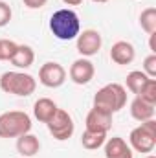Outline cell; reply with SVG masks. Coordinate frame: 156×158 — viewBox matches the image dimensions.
Returning a JSON list of instances; mask_svg holds the SVG:
<instances>
[{"instance_id": "cell-24", "label": "cell", "mask_w": 156, "mask_h": 158, "mask_svg": "<svg viewBox=\"0 0 156 158\" xmlns=\"http://www.w3.org/2000/svg\"><path fill=\"white\" fill-rule=\"evenodd\" d=\"M22 2H24V6L30 7V9H40L42 6H46L48 0H22Z\"/></svg>"}, {"instance_id": "cell-22", "label": "cell", "mask_w": 156, "mask_h": 158, "mask_svg": "<svg viewBox=\"0 0 156 158\" xmlns=\"http://www.w3.org/2000/svg\"><path fill=\"white\" fill-rule=\"evenodd\" d=\"M11 17H13L11 6H9L7 2L0 0V28L7 26V24H9V20H11Z\"/></svg>"}, {"instance_id": "cell-14", "label": "cell", "mask_w": 156, "mask_h": 158, "mask_svg": "<svg viewBox=\"0 0 156 158\" xmlns=\"http://www.w3.org/2000/svg\"><path fill=\"white\" fill-rule=\"evenodd\" d=\"M154 107L156 105H151L147 101H143L140 96H136L130 103V116L136 119V121H147V119H154Z\"/></svg>"}, {"instance_id": "cell-21", "label": "cell", "mask_w": 156, "mask_h": 158, "mask_svg": "<svg viewBox=\"0 0 156 158\" xmlns=\"http://www.w3.org/2000/svg\"><path fill=\"white\" fill-rule=\"evenodd\" d=\"M138 96H140L143 101H147V103H151V105H156V79H153V77L149 79Z\"/></svg>"}, {"instance_id": "cell-8", "label": "cell", "mask_w": 156, "mask_h": 158, "mask_svg": "<svg viewBox=\"0 0 156 158\" xmlns=\"http://www.w3.org/2000/svg\"><path fill=\"white\" fill-rule=\"evenodd\" d=\"M112 112L105 110V109H99V107H92L90 112L86 114L84 119V125H86V131H92V132H109L110 127H112Z\"/></svg>"}, {"instance_id": "cell-23", "label": "cell", "mask_w": 156, "mask_h": 158, "mask_svg": "<svg viewBox=\"0 0 156 158\" xmlns=\"http://www.w3.org/2000/svg\"><path fill=\"white\" fill-rule=\"evenodd\" d=\"M142 72H145L149 77H156V53H151V55H147L145 57V61H143V70Z\"/></svg>"}, {"instance_id": "cell-2", "label": "cell", "mask_w": 156, "mask_h": 158, "mask_svg": "<svg viewBox=\"0 0 156 158\" xmlns=\"http://www.w3.org/2000/svg\"><path fill=\"white\" fill-rule=\"evenodd\" d=\"M0 88L6 94L28 98L35 92L37 79L31 74H26V72H15V70L13 72H4L0 76Z\"/></svg>"}, {"instance_id": "cell-13", "label": "cell", "mask_w": 156, "mask_h": 158, "mask_svg": "<svg viewBox=\"0 0 156 158\" xmlns=\"http://www.w3.org/2000/svg\"><path fill=\"white\" fill-rule=\"evenodd\" d=\"M17 151L22 155V158H33L40 151L39 138L31 132H26L17 138Z\"/></svg>"}, {"instance_id": "cell-18", "label": "cell", "mask_w": 156, "mask_h": 158, "mask_svg": "<svg viewBox=\"0 0 156 158\" xmlns=\"http://www.w3.org/2000/svg\"><path fill=\"white\" fill-rule=\"evenodd\" d=\"M107 142V134L105 132H92V131H84L81 136V143L84 149L88 151H96L99 147H103Z\"/></svg>"}, {"instance_id": "cell-19", "label": "cell", "mask_w": 156, "mask_h": 158, "mask_svg": "<svg viewBox=\"0 0 156 158\" xmlns=\"http://www.w3.org/2000/svg\"><path fill=\"white\" fill-rule=\"evenodd\" d=\"M140 26H142V30L147 35L154 33L156 31V7H147V9L142 11V15H140Z\"/></svg>"}, {"instance_id": "cell-9", "label": "cell", "mask_w": 156, "mask_h": 158, "mask_svg": "<svg viewBox=\"0 0 156 158\" xmlns=\"http://www.w3.org/2000/svg\"><path fill=\"white\" fill-rule=\"evenodd\" d=\"M101 33L97 30H84V31H79L77 35V52L83 57H92L96 55L99 50H101Z\"/></svg>"}, {"instance_id": "cell-28", "label": "cell", "mask_w": 156, "mask_h": 158, "mask_svg": "<svg viewBox=\"0 0 156 158\" xmlns=\"http://www.w3.org/2000/svg\"><path fill=\"white\" fill-rule=\"evenodd\" d=\"M145 158H154V156H153V155H149V156H145Z\"/></svg>"}, {"instance_id": "cell-4", "label": "cell", "mask_w": 156, "mask_h": 158, "mask_svg": "<svg viewBox=\"0 0 156 158\" xmlns=\"http://www.w3.org/2000/svg\"><path fill=\"white\" fill-rule=\"evenodd\" d=\"M31 118L24 110H7L0 114V138H18L31 131Z\"/></svg>"}, {"instance_id": "cell-11", "label": "cell", "mask_w": 156, "mask_h": 158, "mask_svg": "<svg viewBox=\"0 0 156 158\" xmlns=\"http://www.w3.org/2000/svg\"><path fill=\"white\" fill-rule=\"evenodd\" d=\"M134 57H136V50L127 40H117V42L112 44V48H110V59L116 64H121V66L130 64L134 61Z\"/></svg>"}, {"instance_id": "cell-16", "label": "cell", "mask_w": 156, "mask_h": 158, "mask_svg": "<svg viewBox=\"0 0 156 158\" xmlns=\"http://www.w3.org/2000/svg\"><path fill=\"white\" fill-rule=\"evenodd\" d=\"M33 61H35V52H33V48L31 46H28V44H18V48H17V52H15V55L11 57V64L15 66V68H30L31 64H33Z\"/></svg>"}, {"instance_id": "cell-10", "label": "cell", "mask_w": 156, "mask_h": 158, "mask_svg": "<svg viewBox=\"0 0 156 158\" xmlns=\"http://www.w3.org/2000/svg\"><path fill=\"white\" fill-rule=\"evenodd\" d=\"M94 74H96V66L86 57L76 59L70 66V79L76 85H88L94 79Z\"/></svg>"}, {"instance_id": "cell-3", "label": "cell", "mask_w": 156, "mask_h": 158, "mask_svg": "<svg viewBox=\"0 0 156 158\" xmlns=\"http://www.w3.org/2000/svg\"><path fill=\"white\" fill-rule=\"evenodd\" d=\"M127 105V88L119 83H109L94 96V107L105 109L112 114L119 112Z\"/></svg>"}, {"instance_id": "cell-26", "label": "cell", "mask_w": 156, "mask_h": 158, "mask_svg": "<svg viewBox=\"0 0 156 158\" xmlns=\"http://www.w3.org/2000/svg\"><path fill=\"white\" fill-rule=\"evenodd\" d=\"M66 6H79V4H83V0H63Z\"/></svg>"}, {"instance_id": "cell-27", "label": "cell", "mask_w": 156, "mask_h": 158, "mask_svg": "<svg viewBox=\"0 0 156 158\" xmlns=\"http://www.w3.org/2000/svg\"><path fill=\"white\" fill-rule=\"evenodd\" d=\"M92 2H94V4H107L109 0H92Z\"/></svg>"}, {"instance_id": "cell-20", "label": "cell", "mask_w": 156, "mask_h": 158, "mask_svg": "<svg viewBox=\"0 0 156 158\" xmlns=\"http://www.w3.org/2000/svg\"><path fill=\"white\" fill-rule=\"evenodd\" d=\"M18 44L15 40L9 39H0V61H11V57L15 55Z\"/></svg>"}, {"instance_id": "cell-15", "label": "cell", "mask_w": 156, "mask_h": 158, "mask_svg": "<svg viewBox=\"0 0 156 158\" xmlns=\"http://www.w3.org/2000/svg\"><path fill=\"white\" fill-rule=\"evenodd\" d=\"M57 109L59 107L50 98H39L33 105V116H35V119H39L40 123H48L53 118V114L57 112Z\"/></svg>"}, {"instance_id": "cell-1", "label": "cell", "mask_w": 156, "mask_h": 158, "mask_svg": "<svg viewBox=\"0 0 156 158\" xmlns=\"http://www.w3.org/2000/svg\"><path fill=\"white\" fill-rule=\"evenodd\" d=\"M50 30L59 40L77 39L81 31V20L74 9H57L50 17Z\"/></svg>"}, {"instance_id": "cell-6", "label": "cell", "mask_w": 156, "mask_h": 158, "mask_svg": "<svg viewBox=\"0 0 156 158\" xmlns=\"http://www.w3.org/2000/svg\"><path fill=\"white\" fill-rule=\"evenodd\" d=\"M46 125H48L50 134H51L55 140H59V142H64V140L72 138V134H74V131H76L74 119H72V116H70L64 109H57V112L53 114V118L50 119Z\"/></svg>"}, {"instance_id": "cell-25", "label": "cell", "mask_w": 156, "mask_h": 158, "mask_svg": "<svg viewBox=\"0 0 156 158\" xmlns=\"http://www.w3.org/2000/svg\"><path fill=\"white\" fill-rule=\"evenodd\" d=\"M149 37H151V39H149V48H151V53H156V44H154V40H156V31H154V33H151Z\"/></svg>"}, {"instance_id": "cell-12", "label": "cell", "mask_w": 156, "mask_h": 158, "mask_svg": "<svg viewBox=\"0 0 156 158\" xmlns=\"http://www.w3.org/2000/svg\"><path fill=\"white\" fill-rule=\"evenodd\" d=\"M134 153L130 145L121 138V136H112L105 142V158H132Z\"/></svg>"}, {"instance_id": "cell-17", "label": "cell", "mask_w": 156, "mask_h": 158, "mask_svg": "<svg viewBox=\"0 0 156 158\" xmlns=\"http://www.w3.org/2000/svg\"><path fill=\"white\" fill-rule=\"evenodd\" d=\"M149 79H151V77H149L145 72H142V70H132V72H129V74H127L125 85H127V88H129L132 94H136V96H138Z\"/></svg>"}, {"instance_id": "cell-5", "label": "cell", "mask_w": 156, "mask_h": 158, "mask_svg": "<svg viewBox=\"0 0 156 158\" xmlns=\"http://www.w3.org/2000/svg\"><path fill=\"white\" fill-rule=\"evenodd\" d=\"M129 145H130V149H134L138 153H151L156 145V121L154 119L142 121L136 129H132L130 136H129Z\"/></svg>"}, {"instance_id": "cell-7", "label": "cell", "mask_w": 156, "mask_h": 158, "mask_svg": "<svg viewBox=\"0 0 156 158\" xmlns=\"http://www.w3.org/2000/svg\"><path fill=\"white\" fill-rule=\"evenodd\" d=\"M39 81L40 85H44L48 88H59L66 81V70L63 64H59L55 61H48L40 66Z\"/></svg>"}]
</instances>
